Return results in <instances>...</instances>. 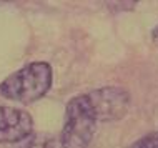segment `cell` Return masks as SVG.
Masks as SVG:
<instances>
[{
	"label": "cell",
	"instance_id": "cell-1",
	"mask_svg": "<svg viewBox=\"0 0 158 148\" xmlns=\"http://www.w3.org/2000/svg\"><path fill=\"white\" fill-rule=\"evenodd\" d=\"M52 87V68L47 62H33L17 70L0 83V93L5 98L33 103L40 100Z\"/></svg>",
	"mask_w": 158,
	"mask_h": 148
},
{
	"label": "cell",
	"instance_id": "cell-2",
	"mask_svg": "<svg viewBox=\"0 0 158 148\" xmlns=\"http://www.w3.org/2000/svg\"><path fill=\"white\" fill-rule=\"evenodd\" d=\"M97 118L93 115L87 95H78L68 101L65 108V125L62 130L63 148H88L95 135Z\"/></svg>",
	"mask_w": 158,
	"mask_h": 148
},
{
	"label": "cell",
	"instance_id": "cell-3",
	"mask_svg": "<svg viewBox=\"0 0 158 148\" xmlns=\"http://www.w3.org/2000/svg\"><path fill=\"white\" fill-rule=\"evenodd\" d=\"M85 95L97 121L120 120L127 115L128 107H130V95L125 88L120 87L97 88Z\"/></svg>",
	"mask_w": 158,
	"mask_h": 148
},
{
	"label": "cell",
	"instance_id": "cell-4",
	"mask_svg": "<svg viewBox=\"0 0 158 148\" xmlns=\"http://www.w3.org/2000/svg\"><path fill=\"white\" fill-rule=\"evenodd\" d=\"M32 130L33 120L27 112L0 105V143H20Z\"/></svg>",
	"mask_w": 158,
	"mask_h": 148
},
{
	"label": "cell",
	"instance_id": "cell-5",
	"mask_svg": "<svg viewBox=\"0 0 158 148\" xmlns=\"http://www.w3.org/2000/svg\"><path fill=\"white\" fill-rule=\"evenodd\" d=\"M17 148H53V138L47 133H35L22 140Z\"/></svg>",
	"mask_w": 158,
	"mask_h": 148
},
{
	"label": "cell",
	"instance_id": "cell-6",
	"mask_svg": "<svg viewBox=\"0 0 158 148\" xmlns=\"http://www.w3.org/2000/svg\"><path fill=\"white\" fill-rule=\"evenodd\" d=\"M130 148H158V132L140 138V140L135 142Z\"/></svg>",
	"mask_w": 158,
	"mask_h": 148
},
{
	"label": "cell",
	"instance_id": "cell-7",
	"mask_svg": "<svg viewBox=\"0 0 158 148\" xmlns=\"http://www.w3.org/2000/svg\"><path fill=\"white\" fill-rule=\"evenodd\" d=\"M152 40H153V43L158 47V25L153 28V32H152Z\"/></svg>",
	"mask_w": 158,
	"mask_h": 148
}]
</instances>
